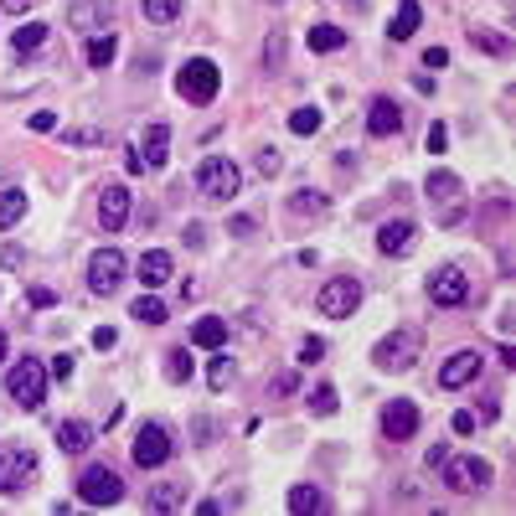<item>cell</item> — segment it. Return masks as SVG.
I'll return each mask as SVG.
<instances>
[{"label":"cell","mask_w":516,"mask_h":516,"mask_svg":"<svg viewBox=\"0 0 516 516\" xmlns=\"http://www.w3.org/2000/svg\"><path fill=\"white\" fill-rule=\"evenodd\" d=\"M5 398L16 408H26V413H36V408L47 403V372H42V362L21 356L16 367L5 372Z\"/></svg>","instance_id":"1"},{"label":"cell","mask_w":516,"mask_h":516,"mask_svg":"<svg viewBox=\"0 0 516 516\" xmlns=\"http://www.w3.org/2000/svg\"><path fill=\"white\" fill-rule=\"evenodd\" d=\"M217 88H223V73H217L212 57H192V63L176 73V94L186 98V104H196V109H207L212 98H217Z\"/></svg>","instance_id":"2"},{"label":"cell","mask_w":516,"mask_h":516,"mask_svg":"<svg viewBox=\"0 0 516 516\" xmlns=\"http://www.w3.org/2000/svg\"><path fill=\"white\" fill-rule=\"evenodd\" d=\"M423 196H429V207L439 212V223H444V227L465 217V181L454 176V171H429Z\"/></svg>","instance_id":"3"},{"label":"cell","mask_w":516,"mask_h":516,"mask_svg":"<svg viewBox=\"0 0 516 516\" xmlns=\"http://www.w3.org/2000/svg\"><path fill=\"white\" fill-rule=\"evenodd\" d=\"M439 470H444V485L454 496H481L491 485V460H481V454H444Z\"/></svg>","instance_id":"4"},{"label":"cell","mask_w":516,"mask_h":516,"mask_svg":"<svg viewBox=\"0 0 516 516\" xmlns=\"http://www.w3.org/2000/svg\"><path fill=\"white\" fill-rule=\"evenodd\" d=\"M243 186V171L227 155H207V161L196 165V192H202V202H227V196H238Z\"/></svg>","instance_id":"5"},{"label":"cell","mask_w":516,"mask_h":516,"mask_svg":"<svg viewBox=\"0 0 516 516\" xmlns=\"http://www.w3.org/2000/svg\"><path fill=\"white\" fill-rule=\"evenodd\" d=\"M419 352H423L419 331H392V336H382L377 346H372V367L377 372H408L413 362H419Z\"/></svg>","instance_id":"6"},{"label":"cell","mask_w":516,"mask_h":516,"mask_svg":"<svg viewBox=\"0 0 516 516\" xmlns=\"http://www.w3.org/2000/svg\"><path fill=\"white\" fill-rule=\"evenodd\" d=\"M356 305H362V279H352V274L325 279L321 294H315V310H321L325 321H352Z\"/></svg>","instance_id":"7"},{"label":"cell","mask_w":516,"mask_h":516,"mask_svg":"<svg viewBox=\"0 0 516 516\" xmlns=\"http://www.w3.org/2000/svg\"><path fill=\"white\" fill-rule=\"evenodd\" d=\"M36 470H42L36 450H21V444L0 450V496H21V491H32Z\"/></svg>","instance_id":"8"},{"label":"cell","mask_w":516,"mask_h":516,"mask_svg":"<svg viewBox=\"0 0 516 516\" xmlns=\"http://www.w3.org/2000/svg\"><path fill=\"white\" fill-rule=\"evenodd\" d=\"M78 501H83V506H119V501H124V481H119V470L88 465L78 475Z\"/></svg>","instance_id":"9"},{"label":"cell","mask_w":516,"mask_h":516,"mask_svg":"<svg viewBox=\"0 0 516 516\" xmlns=\"http://www.w3.org/2000/svg\"><path fill=\"white\" fill-rule=\"evenodd\" d=\"M119 284H124V253H119V248H98V253L88 258V290L109 300Z\"/></svg>","instance_id":"10"},{"label":"cell","mask_w":516,"mask_h":516,"mask_svg":"<svg viewBox=\"0 0 516 516\" xmlns=\"http://www.w3.org/2000/svg\"><path fill=\"white\" fill-rule=\"evenodd\" d=\"M129 454H134V465L140 470H155V465H165V460L176 454V444H171V434H165L161 423H145V429L134 434V444H129Z\"/></svg>","instance_id":"11"},{"label":"cell","mask_w":516,"mask_h":516,"mask_svg":"<svg viewBox=\"0 0 516 516\" xmlns=\"http://www.w3.org/2000/svg\"><path fill=\"white\" fill-rule=\"evenodd\" d=\"M67 26L83 32V36L114 32V0H73V5H67Z\"/></svg>","instance_id":"12"},{"label":"cell","mask_w":516,"mask_h":516,"mask_svg":"<svg viewBox=\"0 0 516 516\" xmlns=\"http://www.w3.org/2000/svg\"><path fill=\"white\" fill-rule=\"evenodd\" d=\"M429 300H434L439 310L465 305V300H470V279H465V269H454V263L434 269V274H429Z\"/></svg>","instance_id":"13"},{"label":"cell","mask_w":516,"mask_h":516,"mask_svg":"<svg viewBox=\"0 0 516 516\" xmlns=\"http://www.w3.org/2000/svg\"><path fill=\"white\" fill-rule=\"evenodd\" d=\"M382 434L392 439V444L413 439V434H419V408L408 403V398H392V403L382 408Z\"/></svg>","instance_id":"14"},{"label":"cell","mask_w":516,"mask_h":516,"mask_svg":"<svg viewBox=\"0 0 516 516\" xmlns=\"http://www.w3.org/2000/svg\"><path fill=\"white\" fill-rule=\"evenodd\" d=\"M413 243H419V223H408V217H392V223L377 227V248H382L387 258L413 253Z\"/></svg>","instance_id":"15"},{"label":"cell","mask_w":516,"mask_h":516,"mask_svg":"<svg viewBox=\"0 0 516 516\" xmlns=\"http://www.w3.org/2000/svg\"><path fill=\"white\" fill-rule=\"evenodd\" d=\"M124 223H129V186L114 181V186L98 192V227H104V233H119Z\"/></svg>","instance_id":"16"},{"label":"cell","mask_w":516,"mask_h":516,"mask_svg":"<svg viewBox=\"0 0 516 516\" xmlns=\"http://www.w3.org/2000/svg\"><path fill=\"white\" fill-rule=\"evenodd\" d=\"M481 367H485V356L481 352H454L444 367H439V387H470L475 377H481Z\"/></svg>","instance_id":"17"},{"label":"cell","mask_w":516,"mask_h":516,"mask_svg":"<svg viewBox=\"0 0 516 516\" xmlns=\"http://www.w3.org/2000/svg\"><path fill=\"white\" fill-rule=\"evenodd\" d=\"M403 129V109L392 104V98H372V109H367V134L372 140H387V134H398Z\"/></svg>","instance_id":"18"},{"label":"cell","mask_w":516,"mask_h":516,"mask_svg":"<svg viewBox=\"0 0 516 516\" xmlns=\"http://www.w3.org/2000/svg\"><path fill=\"white\" fill-rule=\"evenodd\" d=\"M140 161H145V171H161L165 161H171V124H150L145 134H140V150H134Z\"/></svg>","instance_id":"19"},{"label":"cell","mask_w":516,"mask_h":516,"mask_svg":"<svg viewBox=\"0 0 516 516\" xmlns=\"http://www.w3.org/2000/svg\"><path fill=\"white\" fill-rule=\"evenodd\" d=\"M171 269H176V263H171V253H165V248L140 253V284H145V290H161L165 279H171Z\"/></svg>","instance_id":"20"},{"label":"cell","mask_w":516,"mask_h":516,"mask_svg":"<svg viewBox=\"0 0 516 516\" xmlns=\"http://www.w3.org/2000/svg\"><path fill=\"white\" fill-rule=\"evenodd\" d=\"M145 506H150V511H181V506H186V485H181V481H161V485H150Z\"/></svg>","instance_id":"21"},{"label":"cell","mask_w":516,"mask_h":516,"mask_svg":"<svg viewBox=\"0 0 516 516\" xmlns=\"http://www.w3.org/2000/svg\"><path fill=\"white\" fill-rule=\"evenodd\" d=\"M57 444H63V454H83L88 444H94V423H83V419L57 423Z\"/></svg>","instance_id":"22"},{"label":"cell","mask_w":516,"mask_h":516,"mask_svg":"<svg viewBox=\"0 0 516 516\" xmlns=\"http://www.w3.org/2000/svg\"><path fill=\"white\" fill-rule=\"evenodd\" d=\"M419 21H423V5H419V0H398V16H392L387 36H392V42H408V36L419 32Z\"/></svg>","instance_id":"23"},{"label":"cell","mask_w":516,"mask_h":516,"mask_svg":"<svg viewBox=\"0 0 516 516\" xmlns=\"http://www.w3.org/2000/svg\"><path fill=\"white\" fill-rule=\"evenodd\" d=\"M114 57H119V36H114V32L88 36V67H98V73H104V67H109Z\"/></svg>","instance_id":"24"},{"label":"cell","mask_w":516,"mask_h":516,"mask_svg":"<svg viewBox=\"0 0 516 516\" xmlns=\"http://www.w3.org/2000/svg\"><path fill=\"white\" fill-rule=\"evenodd\" d=\"M227 341V321H217V315H207V321L192 325V346H207V352H217Z\"/></svg>","instance_id":"25"},{"label":"cell","mask_w":516,"mask_h":516,"mask_svg":"<svg viewBox=\"0 0 516 516\" xmlns=\"http://www.w3.org/2000/svg\"><path fill=\"white\" fill-rule=\"evenodd\" d=\"M52 36V26H42V21H26V26H16V36H11V47H16V57H26V52H36L42 42Z\"/></svg>","instance_id":"26"},{"label":"cell","mask_w":516,"mask_h":516,"mask_svg":"<svg viewBox=\"0 0 516 516\" xmlns=\"http://www.w3.org/2000/svg\"><path fill=\"white\" fill-rule=\"evenodd\" d=\"M310 52H341L346 47V32H341V26H331V21H321V26H310Z\"/></svg>","instance_id":"27"},{"label":"cell","mask_w":516,"mask_h":516,"mask_svg":"<svg viewBox=\"0 0 516 516\" xmlns=\"http://www.w3.org/2000/svg\"><path fill=\"white\" fill-rule=\"evenodd\" d=\"M321 212H325V196H321V192L300 186V192L290 196V217H294V223H305V217H321Z\"/></svg>","instance_id":"28"},{"label":"cell","mask_w":516,"mask_h":516,"mask_svg":"<svg viewBox=\"0 0 516 516\" xmlns=\"http://www.w3.org/2000/svg\"><path fill=\"white\" fill-rule=\"evenodd\" d=\"M21 217H26V192H21V186H5V192H0V227H16Z\"/></svg>","instance_id":"29"},{"label":"cell","mask_w":516,"mask_h":516,"mask_svg":"<svg viewBox=\"0 0 516 516\" xmlns=\"http://www.w3.org/2000/svg\"><path fill=\"white\" fill-rule=\"evenodd\" d=\"M290 511H294V516H305V511H325L321 485H290Z\"/></svg>","instance_id":"30"},{"label":"cell","mask_w":516,"mask_h":516,"mask_svg":"<svg viewBox=\"0 0 516 516\" xmlns=\"http://www.w3.org/2000/svg\"><path fill=\"white\" fill-rule=\"evenodd\" d=\"M129 315H134V321L140 325H165V305L161 300H155V294H140V300H134V305H129Z\"/></svg>","instance_id":"31"},{"label":"cell","mask_w":516,"mask_h":516,"mask_svg":"<svg viewBox=\"0 0 516 516\" xmlns=\"http://www.w3.org/2000/svg\"><path fill=\"white\" fill-rule=\"evenodd\" d=\"M470 42H475L481 52H491V57H506V52H511V42H506L501 32H491V26H475V32H470Z\"/></svg>","instance_id":"32"},{"label":"cell","mask_w":516,"mask_h":516,"mask_svg":"<svg viewBox=\"0 0 516 516\" xmlns=\"http://www.w3.org/2000/svg\"><path fill=\"white\" fill-rule=\"evenodd\" d=\"M336 408H341V398H336V387L331 382H321L315 392H310V413H315V419H331Z\"/></svg>","instance_id":"33"},{"label":"cell","mask_w":516,"mask_h":516,"mask_svg":"<svg viewBox=\"0 0 516 516\" xmlns=\"http://www.w3.org/2000/svg\"><path fill=\"white\" fill-rule=\"evenodd\" d=\"M192 377V352L176 346V352H165V382H186Z\"/></svg>","instance_id":"34"},{"label":"cell","mask_w":516,"mask_h":516,"mask_svg":"<svg viewBox=\"0 0 516 516\" xmlns=\"http://www.w3.org/2000/svg\"><path fill=\"white\" fill-rule=\"evenodd\" d=\"M321 124H325V114L315 109V104H305V109H294V114H290V129H294V134H315Z\"/></svg>","instance_id":"35"},{"label":"cell","mask_w":516,"mask_h":516,"mask_svg":"<svg viewBox=\"0 0 516 516\" xmlns=\"http://www.w3.org/2000/svg\"><path fill=\"white\" fill-rule=\"evenodd\" d=\"M176 16H181V0H145V21H155V26H171Z\"/></svg>","instance_id":"36"},{"label":"cell","mask_w":516,"mask_h":516,"mask_svg":"<svg viewBox=\"0 0 516 516\" xmlns=\"http://www.w3.org/2000/svg\"><path fill=\"white\" fill-rule=\"evenodd\" d=\"M227 377H233V362H227V356H212V362H207V382H212V392H223Z\"/></svg>","instance_id":"37"},{"label":"cell","mask_w":516,"mask_h":516,"mask_svg":"<svg viewBox=\"0 0 516 516\" xmlns=\"http://www.w3.org/2000/svg\"><path fill=\"white\" fill-rule=\"evenodd\" d=\"M258 176H279V171H284V155H279V150L274 145H269V150H258Z\"/></svg>","instance_id":"38"},{"label":"cell","mask_w":516,"mask_h":516,"mask_svg":"<svg viewBox=\"0 0 516 516\" xmlns=\"http://www.w3.org/2000/svg\"><path fill=\"white\" fill-rule=\"evenodd\" d=\"M67 145H104V129H63Z\"/></svg>","instance_id":"39"},{"label":"cell","mask_w":516,"mask_h":516,"mask_svg":"<svg viewBox=\"0 0 516 516\" xmlns=\"http://www.w3.org/2000/svg\"><path fill=\"white\" fill-rule=\"evenodd\" d=\"M26 300H32L36 310H52V305H57V294H52L47 284H32V290H26Z\"/></svg>","instance_id":"40"},{"label":"cell","mask_w":516,"mask_h":516,"mask_svg":"<svg viewBox=\"0 0 516 516\" xmlns=\"http://www.w3.org/2000/svg\"><path fill=\"white\" fill-rule=\"evenodd\" d=\"M321 356H325V341L321 336H305V341H300V362H321Z\"/></svg>","instance_id":"41"},{"label":"cell","mask_w":516,"mask_h":516,"mask_svg":"<svg viewBox=\"0 0 516 516\" xmlns=\"http://www.w3.org/2000/svg\"><path fill=\"white\" fill-rule=\"evenodd\" d=\"M444 145H450V129H444V124H429V155H444Z\"/></svg>","instance_id":"42"},{"label":"cell","mask_w":516,"mask_h":516,"mask_svg":"<svg viewBox=\"0 0 516 516\" xmlns=\"http://www.w3.org/2000/svg\"><path fill=\"white\" fill-rule=\"evenodd\" d=\"M294 387H300V382H294V372H279L274 382H269V392H274V398H290Z\"/></svg>","instance_id":"43"},{"label":"cell","mask_w":516,"mask_h":516,"mask_svg":"<svg viewBox=\"0 0 516 516\" xmlns=\"http://www.w3.org/2000/svg\"><path fill=\"white\" fill-rule=\"evenodd\" d=\"M21 258L26 253H21L16 243H0V269H21Z\"/></svg>","instance_id":"44"},{"label":"cell","mask_w":516,"mask_h":516,"mask_svg":"<svg viewBox=\"0 0 516 516\" xmlns=\"http://www.w3.org/2000/svg\"><path fill=\"white\" fill-rule=\"evenodd\" d=\"M52 377H57V382H67V377H73V352L52 356Z\"/></svg>","instance_id":"45"},{"label":"cell","mask_w":516,"mask_h":516,"mask_svg":"<svg viewBox=\"0 0 516 516\" xmlns=\"http://www.w3.org/2000/svg\"><path fill=\"white\" fill-rule=\"evenodd\" d=\"M32 129H36V134H52V129H57V114H52V109L32 114Z\"/></svg>","instance_id":"46"},{"label":"cell","mask_w":516,"mask_h":516,"mask_svg":"<svg viewBox=\"0 0 516 516\" xmlns=\"http://www.w3.org/2000/svg\"><path fill=\"white\" fill-rule=\"evenodd\" d=\"M114 341H119V331H114V325H98V331H94V346H98V352H109Z\"/></svg>","instance_id":"47"},{"label":"cell","mask_w":516,"mask_h":516,"mask_svg":"<svg viewBox=\"0 0 516 516\" xmlns=\"http://www.w3.org/2000/svg\"><path fill=\"white\" fill-rule=\"evenodd\" d=\"M423 67H450V52H444V47H429V52H423Z\"/></svg>","instance_id":"48"},{"label":"cell","mask_w":516,"mask_h":516,"mask_svg":"<svg viewBox=\"0 0 516 516\" xmlns=\"http://www.w3.org/2000/svg\"><path fill=\"white\" fill-rule=\"evenodd\" d=\"M470 429H475V413H465V408H460V413H454V434H470Z\"/></svg>","instance_id":"49"},{"label":"cell","mask_w":516,"mask_h":516,"mask_svg":"<svg viewBox=\"0 0 516 516\" xmlns=\"http://www.w3.org/2000/svg\"><path fill=\"white\" fill-rule=\"evenodd\" d=\"M233 233H238V238H253V217H233Z\"/></svg>","instance_id":"50"},{"label":"cell","mask_w":516,"mask_h":516,"mask_svg":"<svg viewBox=\"0 0 516 516\" xmlns=\"http://www.w3.org/2000/svg\"><path fill=\"white\" fill-rule=\"evenodd\" d=\"M444 454H450L444 444H429V454H423V460H429V470H434V465H444Z\"/></svg>","instance_id":"51"},{"label":"cell","mask_w":516,"mask_h":516,"mask_svg":"<svg viewBox=\"0 0 516 516\" xmlns=\"http://www.w3.org/2000/svg\"><path fill=\"white\" fill-rule=\"evenodd\" d=\"M0 5H5V11H16V16H21V11H32L36 0H0Z\"/></svg>","instance_id":"52"},{"label":"cell","mask_w":516,"mask_h":516,"mask_svg":"<svg viewBox=\"0 0 516 516\" xmlns=\"http://www.w3.org/2000/svg\"><path fill=\"white\" fill-rule=\"evenodd\" d=\"M346 5H352V11H362V5H367V0H346Z\"/></svg>","instance_id":"53"},{"label":"cell","mask_w":516,"mask_h":516,"mask_svg":"<svg viewBox=\"0 0 516 516\" xmlns=\"http://www.w3.org/2000/svg\"><path fill=\"white\" fill-rule=\"evenodd\" d=\"M0 362H5V331H0Z\"/></svg>","instance_id":"54"}]
</instances>
